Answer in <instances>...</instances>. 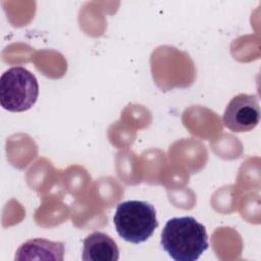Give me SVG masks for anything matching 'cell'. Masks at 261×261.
Wrapping results in <instances>:
<instances>
[{"instance_id": "cell-1", "label": "cell", "mask_w": 261, "mask_h": 261, "mask_svg": "<svg viewBox=\"0 0 261 261\" xmlns=\"http://www.w3.org/2000/svg\"><path fill=\"white\" fill-rule=\"evenodd\" d=\"M161 246L175 261H195L208 249L207 231L192 216L174 217L164 225Z\"/></svg>"}, {"instance_id": "cell-2", "label": "cell", "mask_w": 261, "mask_h": 261, "mask_svg": "<svg viewBox=\"0 0 261 261\" xmlns=\"http://www.w3.org/2000/svg\"><path fill=\"white\" fill-rule=\"evenodd\" d=\"M113 223L117 233L126 242H146L158 226L156 210L146 201L130 200L117 205Z\"/></svg>"}, {"instance_id": "cell-3", "label": "cell", "mask_w": 261, "mask_h": 261, "mask_svg": "<svg viewBox=\"0 0 261 261\" xmlns=\"http://www.w3.org/2000/svg\"><path fill=\"white\" fill-rule=\"evenodd\" d=\"M39 96L36 76L21 66L11 67L0 77V104L11 112H22L33 107Z\"/></svg>"}, {"instance_id": "cell-4", "label": "cell", "mask_w": 261, "mask_h": 261, "mask_svg": "<svg viewBox=\"0 0 261 261\" xmlns=\"http://www.w3.org/2000/svg\"><path fill=\"white\" fill-rule=\"evenodd\" d=\"M260 106L255 95L241 93L234 96L223 113L224 125L234 133L254 129L260 121Z\"/></svg>"}, {"instance_id": "cell-5", "label": "cell", "mask_w": 261, "mask_h": 261, "mask_svg": "<svg viewBox=\"0 0 261 261\" xmlns=\"http://www.w3.org/2000/svg\"><path fill=\"white\" fill-rule=\"evenodd\" d=\"M64 244L46 239H32L16 251L14 260H57L62 261Z\"/></svg>"}, {"instance_id": "cell-6", "label": "cell", "mask_w": 261, "mask_h": 261, "mask_svg": "<svg viewBox=\"0 0 261 261\" xmlns=\"http://www.w3.org/2000/svg\"><path fill=\"white\" fill-rule=\"evenodd\" d=\"M118 258V247L108 234L95 231L84 240V261H117Z\"/></svg>"}]
</instances>
